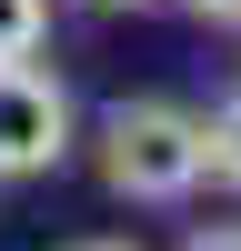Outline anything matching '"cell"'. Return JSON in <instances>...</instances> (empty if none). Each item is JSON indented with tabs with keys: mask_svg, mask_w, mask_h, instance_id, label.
<instances>
[{
	"mask_svg": "<svg viewBox=\"0 0 241 251\" xmlns=\"http://www.w3.org/2000/svg\"><path fill=\"white\" fill-rule=\"evenodd\" d=\"M100 181L120 201H191L211 181V121L181 100H111L100 111Z\"/></svg>",
	"mask_w": 241,
	"mask_h": 251,
	"instance_id": "obj_1",
	"label": "cell"
},
{
	"mask_svg": "<svg viewBox=\"0 0 241 251\" xmlns=\"http://www.w3.org/2000/svg\"><path fill=\"white\" fill-rule=\"evenodd\" d=\"M91 10H141V0H91Z\"/></svg>",
	"mask_w": 241,
	"mask_h": 251,
	"instance_id": "obj_7",
	"label": "cell"
},
{
	"mask_svg": "<svg viewBox=\"0 0 241 251\" xmlns=\"http://www.w3.org/2000/svg\"><path fill=\"white\" fill-rule=\"evenodd\" d=\"M50 30V0H0V60H30Z\"/></svg>",
	"mask_w": 241,
	"mask_h": 251,
	"instance_id": "obj_3",
	"label": "cell"
},
{
	"mask_svg": "<svg viewBox=\"0 0 241 251\" xmlns=\"http://www.w3.org/2000/svg\"><path fill=\"white\" fill-rule=\"evenodd\" d=\"M181 251H241V221H211V231H191Z\"/></svg>",
	"mask_w": 241,
	"mask_h": 251,
	"instance_id": "obj_5",
	"label": "cell"
},
{
	"mask_svg": "<svg viewBox=\"0 0 241 251\" xmlns=\"http://www.w3.org/2000/svg\"><path fill=\"white\" fill-rule=\"evenodd\" d=\"M191 10H201V20H241V0H191Z\"/></svg>",
	"mask_w": 241,
	"mask_h": 251,
	"instance_id": "obj_6",
	"label": "cell"
},
{
	"mask_svg": "<svg viewBox=\"0 0 241 251\" xmlns=\"http://www.w3.org/2000/svg\"><path fill=\"white\" fill-rule=\"evenodd\" d=\"M211 181H241V91L211 111Z\"/></svg>",
	"mask_w": 241,
	"mask_h": 251,
	"instance_id": "obj_4",
	"label": "cell"
},
{
	"mask_svg": "<svg viewBox=\"0 0 241 251\" xmlns=\"http://www.w3.org/2000/svg\"><path fill=\"white\" fill-rule=\"evenodd\" d=\"M71 151V91L40 60H0V181H30Z\"/></svg>",
	"mask_w": 241,
	"mask_h": 251,
	"instance_id": "obj_2",
	"label": "cell"
},
{
	"mask_svg": "<svg viewBox=\"0 0 241 251\" xmlns=\"http://www.w3.org/2000/svg\"><path fill=\"white\" fill-rule=\"evenodd\" d=\"M80 251H131V241H80Z\"/></svg>",
	"mask_w": 241,
	"mask_h": 251,
	"instance_id": "obj_8",
	"label": "cell"
}]
</instances>
